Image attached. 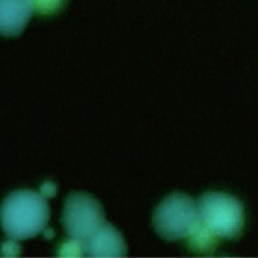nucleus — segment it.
Segmentation results:
<instances>
[{
    "mask_svg": "<svg viewBox=\"0 0 258 258\" xmlns=\"http://www.w3.org/2000/svg\"><path fill=\"white\" fill-rule=\"evenodd\" d=\"M49 220V207L39 192L21 189L10 194L0 209L2 229L15 240L32 238L44 230Z\"/></svg>",
    "mask_w": 258,
    "mask_h": 258,
    "instance_id": "f257e3e1",
    "label": "nucleus"
},
{
    "mask_svg": "<svg viewBox=\"0 0 258 258\" xmlns=\"http://www.w3.org/2000/svg\"><path fill=\"white\" fill-rule=\"evenodd\" d=\"M84 243L86 255L90 257H122L127 250L120 232L107 223H104Z\"/></svg>",
    "mask_w": 258,
    "mask_h": 258,
    "instance_id": "39448f33",
    "label": "nucleus"
},
{
    "mask_svg": "<svg viewBox=\"0 0 258 258\" xmlns=\"http://www.w3.org/2000/svg\"><path fill=\"white\" fill-rule=\"evenodd\" d=\"M33 9L40 14H51L59 9L63 0H30Z\"/></svg>",
    "mask_w": 258,
    "mask_h": 258,
    "instance_id": "1a4fd4ad",
    "label": "nucleus"
},
{
    "mask_svg": "<svg viewBox=\"0 0 258 258\" xmlns=\"http://www.w3.org/2000/svg\"><path fill=\"white\" fill-rule=\"evenodd\" d=\"M199 218L198 206L186 195L173 194L164 199L153 215L155 231L169 241L187 238Z\"/></svg>",
    "mask_w": 258,
    "mask_h": 258,
    "instance_id": "7ed1b4c3",
    "label": "nucleus"
},
{
    "mask_svg": "<svg viewBox=\"0 0 258 258\" xmlns=\"http://www.w3.org/2000/svg\"><path fill=\"white\" fill-rule=\"evenodd\" d=\"M33 7L30 0H0V34H19L28 22Z\"/></svg>",
    "mask_w": 258,
    "mask_h": 258,
    "instance_id": "423d86ee",
    "label": "nucleus"
},
{
    "mask_svg": "<svg viewBox=\"0 0 258 258\" xmlns=\"http://www.w3.org/2000/svg\"><path fill=\"white\" fill-rule=\"evenodd\" d=\"M200 221L218 238H234L241 232L244 214L241 204L234 197L210 192L198 204Z\"/></svg>",
    "mask_w": 258,
    "mask_h": 258,
    "instance_id": "f03ea898",
    "label": "nucleus"
},
{
    "mask_svg": "<svg viewBox=\"0 0 258 258\" xmlns=\"http://www.w3.org/2000/svg\"><path fill=\"white\" fill-rule=\"evenodd\" d=\"M56 192V185L51 182V181H46L44 183H42L41 187H40V194L45 198H50L53 197Z\"/></svg>",
    "mask_w": 258,
    "mask_h": 258,
    "instance_id": "9b49d317",
    "label": "nucleus"
},
{
    "mask_svg": "<svg viewBox=\"0 0 258 258\" xmlns=\"http://www.w3.org/2000/svg\"><path fill=\"white\" fill-rule=\"evenodd\" d=\"M61 221L71 238L84 242L105 223L102 206L93 197L83 192H74L68 197Z\"/></svg>",
    "mask_w": 258,
    "mask_h": 258,
    "instance_id": "20e7f679",
    "label": "nucleus"
},
{
    "mask_svg": "<svg viewBox=\"0 0 258 258\" xmlns=\"http://www.w3.org/2000/svg\"><path fill=\"white\" fill-rule=\"evenodd\" d=\"M43 235H44V237L45 238H47V239H50V238H52L53 237V231L51 230V229H49V228H47V229H44V231H43Z\"/></svg>",
    "mask_w": 258,
    "mask_h": 258,
    "instance_id": "f8f14e48",
    "label": "nucleus"
},
{
    "mask_svg": "<svg viewBox=\"0 0 258 258\" xmlns=\"http://www.w3.org/2000/svg\"><path fill=\"white\" fill-rule=\"evenodd\" d=\"M188 246L200 252H207L213 250L218 243V237L212 233L198 218L191 232L187 236Z\"/></svg>",
    "mask_w": 258,
    "mask_h": 258,
    "instance_id": "0eeeda50",
    "label": "nucleus"
},
{
    "mask_svg": "<svg viewBox=\"0 0 258 258\" xmlns=\"http://www.w3.org/2000/svg\"><path fill=\"white\" fill-rule=\"evenodd\" d=\"M86 255L85 243L82 240L71 238L60 244L58 248V256L61 257H82Z\"/></svg>",
    "mask_w": 258,
    "mask_h": 258,
    "instance_id": "6e6552de",
    "label": "nucleus"
},
{
    "mask_svg": "<svg viewBox=\"0 0 258 258\" xmlns=\"http://www.w3.org/2000/svg\"><path fill=\"white\" fill-rule=\"evenodd\" d=\"M19 252H20V246L15 241V239L8 240L1 245V254L3 256H8V257L12 256L13 257V256L18 255Z\"/></svg>",
    "mask_w": 258,
    "mask_h": 258,
    "instance_id": "9d476101",
    "label": "nucleus"
}]
</instances>
